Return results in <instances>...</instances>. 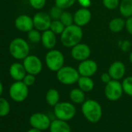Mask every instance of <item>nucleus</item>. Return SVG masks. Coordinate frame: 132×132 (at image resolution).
<instances>
[{"label": "nucleus", "mask_w": 132, "mask_h": 132, "mask_svg": "<svg viewBox=\"0 0 132 132\" xmlns=\"http://www.w3.org/2000/svg\"><path fill=\"white\" fill-rule=\"evenodd\" d=\"M41 35L40 32L36 29H33L27 32V38L30 42L33 43H38L41 41Z\"/></svg>", "instance_id": "obj_27"}, {"label": "nucleus", "mask_w": 132, "mask_h": 132, "mask_svg": "<svg viewBox=\"0 0 132 132\" xmlns=\"http://www.w3.org/2000/svg\"><path fill=\"white\" fill-rule=\"evenodd\" d=\"M121 84L124 93H125L127 95L130 97H132V76L125 77Z\"/></svg>", "instance_id": "obj_29"}, {"label": "nucleus", "mask_w": 132, "mask_h": 132, "mask_svg": "<svg viewBox=\"0 0 132 132\" xmlns=\"http://www.w3.org/2000/svg\"><path fill=\"white\" fill-rule=\"evenodd\" d=\"M91 55L90 47L86 44L79 43V44L73 46L71 50V56L72 57L77 61H83L87 59Z\"/></svg>", "instance_id": "obj_12"}, {"label": "nucleus", "mask_w": 132, "mask_h": 132, "mask_svg": "<svg viewBox=\"0 0 132 132\" xmlns=\"http://www.w3.org/2000/svg\"><path fill=\"white\" fill-rule=\"evenodd\" d=\"M77 70L80 76L91 77L96 73L98 70V65L94 60L87 59L80 62Z\"/></svg>", "instance_id": "obj_13"}, {"label": "nucleus", "mask_w": 132, "mask_h": 132, "mask_svg": "<svg viewBox=\"0 0 132 132\" xmlns=\"http://www.w3.org/2000/svg\"><path fill=\"white\" fill-rule=\"evenodd\" d=\"M2 93H3V85H2V82L0 80V97L2 96Z\"/></svg>", "instance_id": "obj_39"}, {"label": "nucleus", "mask_w": 132, "mask_h": 132, "mask_svg": "<svg viewBox=\"0 0 132 132\" xmlns=\"http://www.w3.org/2000/svg\"><path fill=\"white\" fill-rule=\"evenodd\" d=\"M69 98L74 104H82L86 101V94L79 87L74 88L69 93Z\"/></svg>", "instance_id": "obj_20"}, {"label": "nucleus", "mask_w": 132, "mask_h": 132, "mask_svg": "<svg viewBox=\"0 0 132 132\" xmlns=\"http://www.w3.org/2000/svg\"><path fill=\"white\" fill-rule=\"evenodd\" d=\"M59 20L63 23V25L65 27L74 24V16H73V15L72 13H70L69 12H67V11L62 12Z\"/></svg>", "instance_id": "obj_28"}, {"label": "nucleus", "mask_w": 132, "mask_h": 132, "mask_svg": "<svg viewBox=\"0 0 132 132\" xmlns=\"http://www.w3.org/2000/svg\"><path fill=\"white\" fill-rule=\"evenodd\" d=\"M124 93L122 84L119 80H112L105 85L104 94L110 101H117L122 97Z\"/></svg>", "instance_id": "obj_8"}, {"label": "nucleus", "mask_w": 132, "mask_h": 132, "mask_svg": "<svg viewBox=\"0 0 132 132\" xmlns=\"http://www.w3.org/2000/svg\"><path fill=\"white\" fill-rule=\"evenodd\" d=\"M33 21L34 28L39 31L44 32L50 29L52 19L49 13H47L45 12H39L33 15Z\"/></svg>", "instance_id": "obj_11"}, {"label": "nucleus", "mask_w": 132, "mask_h": 132, "mask_svg": "<svg viewBox=\"0 0 132 132\" xmlns=\"http://www.w3.org/2000/svg\"><path fill=\"white\" fill-rule=\"evenodd\" d=\"M29 87L23 81H15L12 83L9 90V94L11 99L16 102H23L29 94Z\"/></svg>", "instance_id": "obj_7"}, {"label": "nucleus", "mask_w": 132, "mask_h": 132, "mask_svg": "<svg viewBox=\"0 0 132 132\" xmlns=\"http://www.w3.org/2000/svg\"><path fill=\"white\" fill-rule=\"evenodd\" d=\"M82 112L85 118L90 123H98L103 116V109L100 104L95 100L88 99L82 104Z\"/></svg>", "instance_id": "obj_2"}, {"label": "nucleus", "mask_w": 132, "mask_h": 132, "mask_svg": "<svg viewBox=\"0 0 132 132\" xmlns=\"http://www.w3.org/2000/svg\"><path fill=\"white\" fill-rule=\"evenodd\" d=\"M9 75L15 81H22L27 73L23 63H13L9 67Z\"/></svg>", "instance_id": "obj_17"}, {"label": "nucleus", "mask_w": 132, "mask_h": 132, "mask_svg": "<svg viewBox=\"0 0 132 132\" xmlns=\"http://www.w3.org/2000/svg\"><path fill=\"white\" fill-rule=\"evenodd\" d=\"M54 114L57 119L68 121L75 118L76 108L75 104L72 102H59L54 107Z\"/></svg>", "instance_id": "obj_4"}, {"label": "nucleus", "mask_w": 132, "mask_h": 132, "mask_svg": "<svg viewBox=\"0 0 132 132\" xmlns=\"http://www.w3.org/2000/svg\"><path fill=\"white\" fill-rule=\"evenodd\" d=\"M74 16V24L82 27L87 25L92 18V13L88 8H80L79 9L75 14Z\"/></svg>", "instance_id": "obj_15"}, {"label": "nucleus", "mask_w": 132, "mask_h": 132, "mask_svg": "<svg viewBox=\"0 0 132 132\" xmlns=\"http://www.w3.org/2000/svg\"><path fill=\"white\" fill-rule=\"evenodd\" d=\"M62 12H63L62 9H61L60 7H58L57 5H54L50 9L49 15L52 20H58V19H60Z\"/></svg>", "instance_id": "obj_30"}, {"label": "nucleus", "mask_w": 132, "mask_h": 132, "mask_svg": "<svg viewBox=\"0 0 132 132\" xmlns=\"http://www.w3.org/2000/svg\"><path fill=\"white\" fill-rule=\"evenodd\" d=\"M108 73L110 75L112 80H120L124 78L126 73V67L123 62L121 61H115L110 64Z\"/></svg>", "instance_id": "obj_16"}, {"label": "nucleus", "mask_w": 132, "mask_h": 132, "mask_svg": "<svg viewBox=\"0 0 132 132\" xmlns=\"http://www.w3.org/2000/svg\"><path fill=\"white\" fill-rule=\"evenodd\" d=\"M77 84H78L79 88L81 89L85 93L90 92L94 88V81L93 80L91 77H89L80 76Z\"/></svg>", "instance_id": "obj_21"}, {"label": "nucleus", "mask_w": 132, "mask_h": 132, "mask_svg": "<svg viewBox=\"0 0 132 132\" xmlns=\"http://www.w3.org/2000/svg\"><path fill=\"white\" fill-rule=\"evenodd\" d=\"M29 122L33 128L43 131L49 129L51 121L47 114L41 112H37L30 117Z\"/></svg>", "instance_id": "obj_9"}, {"label": "nucleus", "mask_w": 132, "mask_h": 132, "mask_svg": "<svg viewBox=\"0 0 132 132\" xmlns=\"http://www.w3.org/2000/svg\"><path fill=\"white\" fill-rule=\"evenodd\" d=\"M9 52L14 59L24 60L30 53L29 43L23 38H15L9 45Z\"/></svg>", "instance_id": "obj_3"}, {"label": "nucleus", "mask_w": 132, "mask_h": 132, "mask_svg": "<svg viewBox=\"0 0 132 132\" xmlns=\"http://www.w3.org/2000/svg\"><path fill=\"white\" fill-rule=\"evenodd\" d=\"M129 60H130L131 63V64H132V51H131V52L130 55H129Z\"/></svg>", "instance_id": "obj_41"}, {"label": "nucleus", "mask_w": 132, "mask_h": 132, "mask_svg": "<svg viewBox=\"0 0 132 132\" xmlns=\"http://www.w3.org/2000/svg\"><path fill=\"white\" fill-rule=\"evenodd\" d=\"M10 112V104L9 101L0 97V117H5Z\"/></svg>", "instance_id": "obj_26"}, {"label": "nucleus", "mask_w": 132, "mask_h": 132, "mask_svg": "<svg viewBox=\"0 0 132 132\" xmlns=\"http://www.w3.org/2000/svg\"><path fill=\"white\" fill-rule=\"evenodd\" d=\"M41 43L47 50H52L56 46L57 37L56 34L54 33L51 29L44 31L41 35Z\"/></svg>", "instance_id": "obj_18"}, {"label": "nucleus", "mask_w": 132, "mask_h": 132, "mask_svg": "<svg viewBox=\"0 0 132 132\" xmlns=\"http://www.w3.org/2000/svg\"><path fill=\"white\" fill-rule=\"evenodd\" d=\"M50 132H71V128L68 121L55 119L51 121L50 128Z\"/></svg>", "instance_id": "obj_19"}, {"label": "nucleus", "mask_w": 132, "mask_h": 132, "mask_svg": "<svg viewBox=\"0 0 132 132\" xmlns=\"http://www.w3.org/2000/svg\"><path fill=\"white\" fill-rule=\"evenodd\" d=\"M58 80L64 85H72L78 82L80 74L75 68L69 66H64L56 74Z\"/></svg>", "instance_id": "obj_5"}, {"label": "nucleus", "mask_w": 132, "mask_h": 132, "mask_svg": "<svg viewBox=\"0 0 132 132\" xmlns=\"http://www.w3.org/2000/svg\"><path fill=\"white\" fill-rule=\"evenodd\" d=\"M131 46V43L129 40H124L123 43H121V48L122 50V51L124 52H127L130 50Z\"/></svg>", "instance_id": "obj_36"}, {"label": "nucleus", "mask_w": 132, "mask_h": 132, "mask_svg": "<svg viewBox=\"0 0 132 132\" xmlns=\"http://www.w3.org/2000/svg\"><path fill=\"white\" fill-rule=\"evenodd\" d=\"M102 1L104 7L110 10L117 9L120 5L119 0H102Z\"/></svg>", "instance_id": "obj_32"}, {"label": "nucleus", "mask_w": 132, "mask_h": 132, "mask_svg": "<svg viewBox=\"0 0 132 132\" xmlns=\"http://www.w3.org/2000/svg\"><path fill=\"white\" fill-rule=\"evenodd\" d=\"M83 36L82 27L72 24L65 27L63 32L61 34V43L65 47L72 48L75 45L81 43Z\"/></svg>", "instance_id": "obj_1"}, {"label": "nucleus", "mask_w": 132, "mask_h": 132, "mask_svg": "<svg viewBox=\"0 0 132 132\" xmlns=\"http://www.w3.org/2000/svg\"><path fill=\"white\" fill-rule=\"evenodd\" d=\"M26 132H42L41 131H40V130H37V129H35V128H31V129H30L29 131H27Z\"/></svg>", "instance_id": "obj_40"}, {"label": "nucleus", "mask_w": 132, "mask_h": 132, "mask_svg": "<svg viewBox=\"0 0 132 132\" xmlns=\"http://www.w3.org/2000/svg\"><path fill=\"white\" fill-rule=\"evenodd\" d=\"M82 8H89L91 5V0H77Z\"/></svg>", "instance_id": "obj_38"}, {"label": "nucleus", "mask_w": 132, "mask_h": 132, "mask_svg": "<svg viewBox=\"0 0 132 132\" xmlns=\"http://www.w3.org/2000/svg\"><path fill=\"white\" fill-rule=\"evenodd\" d=\"M100 79H101V81H102L103 83H104L105 84H108L110 81L112 80V78H111V77H110V75L109 74L108 72L103 73L101 74Z\"/></svg>", "instance_id": "obj_35"}, {"label": "nucleus", "mask_w": 132, "mask_h": 132, "mask_svg": "<svg viewBox=\"0 0 132 132\" xmlns=\"http://www.w3.org/2000/svg\"><path fill=\"white\" fill-rule=\"evenodd\" d=\"M45 99L47 104L54 108L57 104L60 102V94L56 89L51 88L47 91Z\"/></svg>", "instance_id": "obj_22"}, {"label": "nucleus", "mask_w": 132, "mask_h": 132, "mask_svg": "<svg viewBox=\"0 0 132 132\" xmlns=\"http://www.w3.org/2000/svg\"><path fill=\"white\" fill-rule=\"evenodd\" d=\"M125 23L126 21L124 19L117 17L110 20L109 22V29L111 32L117 33L121 32L125 28Z\"/></svg>", "instance_id": "obj_23"}, {"label": "nucleus", "mask_w": 132, "mask_h": 132, "mask_svg": "<svg viewBox=\"0 0 132 132\" xmlns=\"http://www.w3.org/2000/svg\"><path fill=\"white\" fill-rule=\"evenodd\" d=\"M65 29V26L63 25V23L58 19V20H52L51 26H50V29L55 33L56 35H61L64 29Z\"/></svg>", "instance_id": "obj_25"}, {"label": "nucleus", "mask_w": 132, "mask_h": 132, "mask_svg": "<svg viewBox=\"0 0 132 132\" xmlns=\"http://www.w3.org/2000/svg\"><path fill=\"white\" fill-rule=\"evenodd\" d=\"M47 0H29V3L32 8L39 10L44 7Z\"/></svg>", "instance_id": "obj_33"}, {"label": "nucleus", "mask_w": 132, "mask_h": 132, "mask_svg": "<svg viewBox=\"0 0 132 132\" xmlns=\"http://www.w3.org/2000/svg\"><path fill=\"white\" fill-rule=\"evenodd\" d=\"M120 12L122 16L129 18L132 16V0H121L119 5Z\"/></svg>", "instance_id": "obj_24"}, {"label": "nucleus", "mask_w": 132, "mask_h": 132, "mask_svg": "<svg viewBox=\"0 0 132 132\" xmlns=\"http://www.w3.org/2000/svg\"><path fill=\"white\" fill-rule=\"evenodd\" d=\"M125 28L127 31L128 32V33L132 36V16L127 19L126 23H125Z\"/></svg>", "instance_id": "obj_37"}, {"label": "nucleus", "mask_w": 132, "mask_h": 132, "mask_svg": "<svg viewBox=\"0 0 132 132\" xmlns=\"http://www.w3.org/2000/svg\"><path fill=\"white\" fill-rule=\"evenodd\" d=\"M77 0H54L55 5L60 7L62 9H67L72 7Z\"/></svg>", "instance_id": "obj_31"}, {"label": "nucleus", "mask_w": 132, "mask_h": 132, "mask_svg": "<svg viewBox=\"0 0 132 132\" xmlns=\"http://www.w3.org/2000/svg\"><path fill=\"white\" fill-rule=\"evenodd\" d=\"M27 87H30L32 85L34 84L35 81H36V77L35 75L33 74H30V73H26V76L24 77L23 80H22Z\"/></svg>", "instance_id": "obj_34"}, {"label": "nucleus", "mask_w": 132, "mask_h": 132, "mask_svg": "<svg viewBox=\"0 0 132 132\" xmlns=\"http://www.w3.org/2000/svg\"><path fill=\"white\" fill-rule=\"evenodd\" d=\"M14 24L19 31L23 32H28L34 28L33 18L25 14L18 15L15 19Z\"/></svg>", "instance_id": "obj_14"}, {"label": "nucleus", "mask_w": 132, "mask_h": 132, "mask_svg": "<svg viewBox=\"0 0 132 132\" xmlns=\"http://www.w3.org/2000/svg\"><path fill=\"white\" fill-rule=\"evenodd\" d=\"M45 63L51 71L57 72L64 67L65 56L60 50H50L45 56Z\"/></svg>", "instance_id": "obj_6"}, {"label": "nucleus", "mask_w": 132, "mask_h": 132, "mask_svg": "<svg viewBox=\"0 0 132 132\" xmlns=\"http://www.w3.org/2000/svg\"><path fill=\"white\" fill-rule=\"evenodd\" d=\"M23 60V64L27 73L36 76L41 72L43 63L38 56L35 55H29Z\"/></svg>", "instance_id": "obj_10"}]
</instances>
